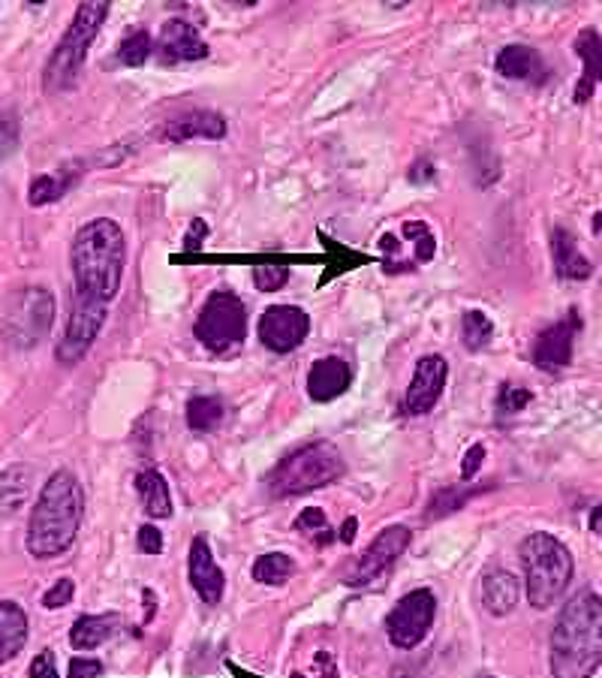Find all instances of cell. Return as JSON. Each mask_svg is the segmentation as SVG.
I'll list each match as a JSON object with an SVG mask.
<instances>
[{
  "label": "cell",
  "mask_w": 602,
  "mask_h": 678,
  "mask_svg": "<svg viewBox=\"0 0 602 678\" xmlns=\"http://www.w3.org/2000/svg\"><path fill=\"white\" fill-rule=\"evenodd\" d=\"M602 664V597L576 594L552 630V676L593 678Z\"/></svg>",
  "instance_id": "6da1fadb"
},
{
  "label": "cell",
  "mask_w": 602,
  "mask_h": 678,
  "mask_svg": "<svg viewBox=\"0 0 602 678\" xmlns=\"http://www.w3.org/2000/svg\"><path fill=\"white\" fill-rule=\"evenodd\" d=\"M124 260H127V242L115 220L96 218L84 223L70 248L76 296L112 302L120 290Z\"/></svg>",
  "instance_id": "7a4b0ae2"
},
{
  "label": "cell",
  "mask_w": 602,
  "mask_h": 678,
  "mask_svg": "<svg viewBox=\"0 0 602 678\" xmlns=\"http://www.w3.org/2000/svg\"><path fill=\"white\" fill-rule=\"evenodd\" d=\"M82 516L84 492L79 480L70 471L51 473L27 521V552L34 558H55L67 552L82 528Z\"/></svg>",
  "instance_id": "3957f363"
},
{
  "label": "cell",
  "mask_w": 602,
  "mask_h": 678,
  "mask_svg": "<svg viewBox=\"0 0 602 678\" xmlns=\"http://www.w3.org/2000/svg\"><path fill=\"white\" fill-rule=\"evenodd\" d=\"M108 19L106 0H91V3H79V10L72 15L67 34L60 37V43L51 51L46 70H43V85L48 94H60L70 91L79 82L84 61H88V49L100 34V27Z\"/></svg>",
  "instance_id": "277c9868"
},
{
  "label": "cell",
  "mask_w": 602,
  "mask_h": 678,
  "mask_svg": "<svg viewBox=\"0 0 602 678\" xmlns=\"http://www.w3.org/2000/svg\"><path fill=\"white\" fill-rule=\"evenodd\" d=\"M521 567L528 582V600L533 609H548L564 597L572 582V555L552 533H530L521 543Z\"/></svg>",
  "instance_id": "5b68a950"
},
{
  "label": "cell",
  "mask_w": 602,
  "mask_h": 678,
  "mask_svg": "<svg viewBox=\"0 0 602 678\" xmlns=\"http://www.w3.org/2000/svg\"><path fill=\"white\" fill-rule=\"evenodd\" d=\"M344 459L337 452L335 444H308L301 447L299 452H292L287 459L277 464L275 471L268 473V492L275 497H296L308 495V492H316L323 485L335 483L344 476Z\"/></svg>",
  "instance_id": "8992f818"
},
{
  "label": "cell",
  "mask_w": 602,
  "mask_h": 678,
  "mask_svg": "<svg viewBox=\"0 0 602 678\" xmlns=\"http://www.w3.org/2000/svg\"><path fill=\"white\" fill-rule=\"evenodd\" d=\"M3 338L15 347H34L46 338L55 323V296L46 287H22L7 299Z\"/></svg>",
  "instance_id": "52a82bcc"
},
{
  "label": "cell",
  "mask_w": 602,
  "mask_h": 678,
  "mask_svg": "<svg viewBox=\"0 0 602 678\" xmlns=\"http://www.w3.org/2000/svg\"><path fill=\"white\" fill-rule=\"evenodd\" d=\"M193 335L208 351H229V347L241 344L244 335H247V308H244V302L235 292H211L205 299L199 317H196Z\"/></svg>",
  "instance_id": "ba28073f"
},
{
  "label": "cell",
  "mask_w": 602,
  "mask_h": 678,
  "mask_svg": "<svg viewBox=\"0 0 602 678\" xmlns=\"http://www.w3.org/2000/svg\"><path fill=\"white\" fill-rule=\"evenodd\" d=\"M433 616H437V600H433V594L428 588H416V591L404 594L395 604V609L385 616L389 642L395 648H401V652L416 648L428 636Z\"/></svg>",
  "instance_id": "9c48e42d"
},
{
  "label": "cell",
  "mask_w": 602,
  "mask_h": 678,
  "mask_svg": "<svg viewBox=\"0 0 602 678\" xmlns=\"http://www.w3.org/2000/svg\"><path fill=\"white\" fill-rule=\"evenodd\" d=\"M106 314H108L106 302L76 296L70 323H67L63 341H60L58 351H55V359H58L60 365L82 363L84 356H88V351H91V344L96 341V335H100L103 323H106Z\"/></svg>",
  "instance_id": "30bf717a"
},
{
  "label": "cell",
  "mask_w": 602,
  "mask_h": 678,
  "mask_svg": "<svg viewBox=\"0 0 602 678\" xmlns=\"http://www.w3.org/2000/svg\"><path fill=\"white\" fill-rule=\"evenodd\" d=\"M407 545H409L407 525H389V528L377 533V540L361 552V558L356 561V567L347 573V585L361 588V585L377 582L385 570L395 564L397 558L407 552Z\"/></svg>",
  "instance_id": "8fae6325"
},
{
  "label": "cell",
  "mask_w": 602,
  "mask_h": 678,
  "mask_svg": "<svg viewBox=\"0 0 602 678\" xmlns=\"http://www.w3.org/2000/svg\"><path fill=\"white\" fill-rule=\"evenodd\" d=\"M311 332V317L296 304H275L259 317V341L271 353H292Z\"/></svg>",
  "instance_id": "7c38bea8"
},
{
  "label": "cell",
  "mask_w": 602,
  "mask_h": 678,
  "mask_svg": "<svg viewBox=\"0 0 602 678\" xmlns=\"http://www.w3.org/2000/svg\"><path fill=\"white\" fill-rule=\"evenodd\" d=\"M445 380H449V365L443 356H421L416 363V375L409 380L407 401H404L407 413H413V416L431 413L433 404L443 395Z\"/></svg>",
  "instance_id": "4fadbf2b"
},
{
  "label": "cell",
  "mask_w": 602,
  "mask_h": 678,
  "mask_svg": "<svg viewBox=\"0 0 602 678\" xmlns=\"http://www.w3.org/2000/svg\"><path fill=\"white\" fill-rule=\"evenodd\" d=\"M581 329V320L576 317V311L554 323L542 332L536 344H533V365L548 371V375H557L564 371L569 359H572V341H576V332Z\"/></svg>",
  "instance_id": "5bb4252c"
},
{
  "label": "cell",
  "mask_w": 602,
  "mask_h": 678,
  "mask_svg": "<svg viewBox=\"0 0 602 678\" xmlns=\"http://www.w3.org/2000/svg\"><path fill=\"white\" fill-rule=\"evenodd\" d=\"M187 570H190V585L196 588L205 606H217L223 600L227 576H223V570L217 567L211 545H208L205 537H196L190 543V567Z\"/></svg>",
  "instance_id": "9a60e30c"
},
{
  "label": "cell",
  "mask_w": 602,
  "mask_h": 678,
  "mask_svg": "<svg viewBox=\"0 0 602 678\" xmlns=\"http://www.w3.org/2000/svg\"><path fill=\"white\" fill-rule=\"evenodd\" d=\"M157 51H160V58L169 64L202 61V58H208V43L199 37V31H196L190 22L169 19L163 31H160V39H157Z\"/></svg>",
  "instance_id": "2e32d148"
},
{
  "label": "cell",
  "mask_w": 602,
  "mask_h": 678,
  "mask_svg": "<svg viewBox=\"0 0 602 678\" xmlns=\"http://www.w3.org/2000/svg\"><path fill=\"white\" fill-rule=\"evenodd\" d=\"M349 383H352V368L337 356L313 363L311 375H308V392L313 401H335L337 395L347 392Z\"/></svg>",
  "instance_id": "e0dca14e"
},
{
  "label": "cell",
  "mask_w": 602,
  "mask_h": 678,
  "mask_svg": "<svg viewBox=\"0 0 602 678\" xmlns=\"http://www.w3.org/2000/svg\"><path fill=\"white\" fill-rule=\"evenodd\" d=\"M169 142H187V139H223L227 136V122L223 115L205 110L184 112L178 118H172L166 124V134H163Z\"/></svg>",
  "instance_id": "ac0fdd59"
},
{
  "label": "cell",
  "mask_w": 602,
  "mask_h": 678,
  "mask_svg": "<svg viewBox=\"0 0 602 678\" xmlns=\"http://www.w3.org/2000/svg\"><path fill=\"white\" fill-rule=\"evenodd\" d=\"M576 51L584 64V73L576 85V103H588L602 82V37L593 27H584L576 39Z\"/></svg>",
  "instance_id": "d6986e66"
},
{
  "label": "cell",
  "mask_w": 602,
  "mask_h": 678,
  "mask_svg": "<svg viewBox=\"0 0 602 678\" xmlns=\"http://www.w3.org/2000/svg\"><path fill=\"white\" fill-rule=\"evenodd\" d=\"M494 67L503 79H518V82H542L545 79V64H542L540 51L521 46V43L500 49Z\"/></svg>",
  "instance_id": "ffe728a7"
},
{
  "label": "cell",
  "mask_w": 602,
  "mask_h": 678,
  "mask_svg": "<svg viewBox=\"0 0 602 678\" xmlns=\"http://www.w3.org/2000/svg\"><path fill=\"white\" fill-rule=\"evenodd\" d=\"M521 600V585L509 570H491L482 579V606L491 616H509Z\"/></svg>",
  "instance_id": "44dd1931"
},
{
  "label": "cell",
  "mask_w": 602,
  "mask_h": 678,
  "mask_svg": "<svg viewBox=\"0 0 602 678\" xmlns=\"http://www.w3.org/2000/svg\"><path fill=\"white\" fill-rule=\"evenodd\" d=\"M552 254H554V266H557V275L569 280H588L593 275V266L590 260L581 251H578L576 235L569 230H554L552 235Z\"/></svg>",
  "instance_id": "7402d4cb"
},
{
  "label": "cell",
  "mask_w": 602,
  "mask_h": 678,
  "mask_svg": "<svg viewBox=\"0 0 602 678\" xmlns=\"http://www.w3.org/2000/svg\"><path fill=\"white\" fill-rule=\"evenodd\" d=\"M34 492V471L27 464H12L0 473V519H10L27 504Z\"/></svg>",
  "instance_id": "603a6c76"
},
{
  "label": "cell",
  "mask_w": 602,
  "mask_h": 678,
  "mask_svg": "<svg viewBox=\"0 0 602 678\" xmlns=\"http://www.w3.org/2000/svg\"><path fill=\"white\" fill-rule=\"evenodd\" d=\"M27 642V616L19 604H0V666L10 664Z\"/></svg>",
  "instance_id": "cb8c5ba5"
},
{
  "label": "cell",
  "mask_w": 602,
  "mask_h": 678,
  "mask_svg": "<svg viewBox=\"0 0 602 678\" xmlns=\"http://www.w3.org/2000/svg\"><path fill=\"white\" fill-rule=\"evenodd\" d=\"M120 618L112 616H84L79 618L70 630V642L76 652H94L103 642L112 640V633L118 630Z\"/></svg>",
  "instance_id": "d4e9b609"
},
{
  "label": "cell",
  "mask_w": 602,
  "mask_h": 678,
  "mask_svg": "<svg viewBox=\"0 0 602 678\" xmlns=\"http://www.w3.org/2000/svg\"><path fill=\"white\" fill-rule=\"evenodd\" d=\"M136 492L148 516L154 519H169L172 516V497H169L166 476L160 471H142L136 476Z\"/></svg>",
  "instance_id": "484cf974"
},
{
  "label": "cell",
  "mask_w": 602,
  "mask_h": 678,
  "mask_svg": "<svg viewBox=\"0 0 602 678\" xmlns=\"http://www.w3.org/2000/svg\"><path fill=\"white\" fill-rule=\"evenodd\" d=\"M76 179H79V172H72L70 166H63V170H55V172H46V175L34 179V182H31V191H27V199H31V206H48V203L60 199V196L67 194L72 184H76Z\"/></svg>",
  "instance_id": "4316f807"
},
{
  "label": "cell",
  "mask_w": 602,
  "mask_h": 678,
  "mask_svg": "<svg viewBox=\"0 0 602 678\" xmlns=\"http://www.w3.org/2000/svg\"><path fill=\"white\" fill-rule=\"evenodd\" d=\"M223 423V401L215 395H196L187 401V425L193 432H215Z\"/></svg>",
  "instance_id": "83f0119b"
},
{
  "label": "cell",
  "mask_w": 602,
  "mask_h": 678,
  "mask_svg": "<svg viewBox=\"0 0 602 678\" xmlns=\"http://www.w3.org/2000/svg\"><path fill=\"white\" fill-rule=\"evenodd\" d=\"M292 573H296V564L283 552H268V555L256 558L253 564V579L263 585H283Z\"/></svg>",
  "instance_id": "f1b7e54d"
},
{
  "label": "cell",
  "mask_w": 602,
  "mask_h": 678,
  "mask_svg": "<svg viewBox=\"0 0 602 678\" xmlns=\"http://www.w3.org/2000/svg\"><path fill=\"white\" fill-rule=\"evenodd\" d=\"M151 51H154L151 34H148V31H132V34L120 39L118 61L124 64V67H142V64L151 58Z\"/></svg>",
  "instance_id": "f546056e"
},
{
  "label": "cell",
  "mask_w": 602,
  "mask_h": 678,
  "mask_svg": "<svg viewBox=\"0 0 602 678\" xmlns=\"http://www.w3.org/2000/svg\"><path fill=\"white\" fill-rule=\"evenodd\" d=\"M494 335L491 317H485L482 311H467L464 314V326H461V338H464V347L467 351H482Z\"/></svg>",
  "instance_id": "4dcf8cb0"
},
{
  "label": "cell",
  "mask_w": 602,
  "mask_h": 678,
  "mask_svg": "<svg viewBox=\"0 0 602 678\" xmlns=\"http://www.w3.org/2000/svg\"><path fill=\"white\" fill-rule=\"evenodd\" d=\"M320 239H323L325 251L332 254V263H328V268H332V272L320 278V287H325V280H332V278H335V275H340V272H347V268H352V266H364V263H368V256H364V254H352V251H347V248H340V244L332 242V239H325L323 232H320Z\"/></svg>",
  "instance_id": "1f68e13d"
},
{
  "label": "cell",
  "mask_w": 602,
  "mask_h": 678,
  "mask_svg": "<svg viewBox=\"0 0 602 678\" xmlns=\"http://www.w3.org/2000/svg\"><path fill=\"white\" fill-rule=\"evenodd\" d=\"M482 489H488V483L482 485ZM482 489H445V492H437V497L431 501V507H428V519H440V516L455 513V509H461L464 501H470V497L476 495V492H482Z\"/></svg>",
  "instance_id": "d6a6232c"
},
{
  "label": "cell",
  "mask_w": 602,
  "mask_h": 678,
  "mask_svg": "<svg viewBox=\"0 0 602 678\" xmlns=\"http://www.w3.org/2000/svg\"><path fill=\"white\" fill-rule=\"evenodd\" d=\"M289 280V268L283 263H265V266L253 268V284L259 292L280 290Z\"/></svg>",
  "instance_id": "836d02e7"
},
{
  "label": "cell",
  "mask_w": 602,
  "mask_h": 678,
  "mask_svg": "<svg viewBox=\"0 0 602 678\" xmlns=\"http://www.w3.org/2000/svg\"><path fill=\"white\" fill-rule=\"evenodd\" d=\"M528 404H530V389L518 387V383H503L500 392H497V413H503V416L521 413Z\"/></svg>",
  "instance_id": "e575fe53"
},
{
  "label": "cell",
  "mask_w": 602,
  "mask_h": 678,
  "mask_svg": "<svg viewBox=\"0 0 602 678\" xmlns=\"http://www.w3.org/2000/svg\"><path fill=\"white\" fill-rule=\"evenodd\" d=\"M404 235L416 239V256H419L421 263H428V260L433 256L431 230H428L425 223H419V220H407V223H404Z\"/></svg>",
  "instance_id": "d590c367"
},
{
  "label": "cell",
  "mask_w": 602,
  "mask_h": 678,
  "mask_svg": "<svg viewBox=\"0 0 602 678\" xmlns=\"http://www.w3.org/2000/svg\"><path fill=\"white\" fill-rule=\"evenodd\" d=\"M72 594H76V582L58 579L51 588H48L46 597H43V606H46V609H60V606L70 604Z\"/></svg>",
  "instance_id": "8d00e7d4"
},
{
  "label": "cell",
  "mask_w": 602,
  "mask_h": 678,
  "mask_svg": "<svg viewBox=\"0 0 602 678\" xmlns=\"http://www.w3.org/2000/svg\"><path fill=\"white\" fill-rule=\"evenodd\" d=\"M136 543H139V552H144V555H160L163 552V533L157 531L154 525H142Z\"/></svg>",
  "instance_id": "74e56055"
},
{
  "label": "cell",
  "mask_w": 602,
  "mask_h": 678,
  "mask_svg": "<svg viewBox=\"0 0 602 678\" xmlns=\"http://www.w3.org/2000/svg\"><path fill=\"white\" fill-rule=\"evenodd\" d=\"M103 676V664L94 657H72L70 676L67 678H100Z\"/></svg>",
  "instance_id": "f35d334b"
},
{
  "label": "cell",
  "mask_w": 602,
  "mask_h": 678,
  "mask_svg": "<svg viewBox=\"0 0 602 678\" xmlns=\"http://www.w3.org/2000/svg\"><path fill=\"white\" fill-rule=\"evenodd\" d=\"M31 678H58V669H55V652L51 648H43L36 654L34 664H31Z\"/></svg>",
  "instance_id": "ab89813d"
},
{
  "label": "cell",
  "mask_w": 602,
  "mask_h": 678,
  "mask_svg": "<svg viewBox=\"0 0 602 678\" xmlns=\"http://www.w3.org/2000/svg\"><path fill=\"white\" fill-rule=\"evenodd\" d=\"M296 528L299 531H328V521H325L323 509H301V516L296 519Z\"/></svg>",
  "instance_id": "60d3db41"
},
{
  "label": "cell",
  "mask_w": 602,
  "mask_h": 678,
  "mask_svg": "<svg viewBox=\"0 0 602 678\" xmlns=\"http://www.w3.org/2000/svg\"><path fill=\"white\" fill-rule=\"evenodd\" d=\"M482 461H485V447H482V444H473V447L467 449V456H464V464H461V476H464V480H473V476L479 473Z\"/></svg>",
  "instance_id": "b9f144b4"
},
{
  "label": "cell",
  "mask_w": 602,
  "mask_h": 678,
  "mask_svg": "<svg viewBox=\"0 0 602 678\" xmlns=\"http://www.w3.org/2000/svg\"><path fill=\"white\" fill-rule=\"evenodd\" d=\"M208 223L205 220H193L190 223V230H187V235H184V251H199L205 244V239H208Z\"/></svg>",
  "instance_id": "7bdbcfd3"
},
{
  "label": "cell",
  "mask_w": 602,
  "mask_h": 678,
  "mask_svg": "<svg viewBox=\"0 0 602 678\" xmlns=\"http://www.w3.org/2000/svg\"><path fill=\"white\" fill-rule=\"evenodd\" d=\"M313 666L323 673V678H337V669H335V660H332V654L328 652H316V657H313Z\"/></svg>",
  "instance_id": "ee69618b"
},
{
  "label": "cell",
  "mask_w": 602,
  "mask_h": 678,
  "mask_svg": "<svg viewBox=\"0 0 602 678\" xmlns=\"http://www.w3.org/2000/svg\"><path fill=\"white\" fill-rule=\"evenodd\" d=\"M356 531H359V519H347L344 521V528H340V540H344V543H352V540H356Z\"/></svg>",
  "instance_id": "f6af8a7d"
},
{
  "label": "cell",
  "mask_w": 602,
  "mask_h": 678,
  "mask_svg": "<svg viewBox=\"0 0 602 678\" xmlns=\"http://www.w3.org/2000/svg\"><path fill=\"white\" fill-rule=\"evenodd\" d=\"M590 531L597 533V537H602V507H597L593 513H590Z\"/></svg>",
  "instance_id": "bcb514c9"
},
{
  "label": "cell",
  "mask_w": 602,
  "mask_h": 678,
  "mask_svg": "<svg viewBox=\"0 0 602 678\" xmlns=\"http://www.w3.org/2000/svg\"><path fill=\"white\" fill-rule=\"evenodd\" d=\"M229 673H232L235 678H263V676H253V673H244V669L235 664H229Z\"/></svg>",
  "instance_id": "7dc6e473"
},
{
  "label": "cell",
  "mask_w": 602,
  "mask_h": 678,
  "mask_svg": "<svg viewBox=\"0 0 602 678\" xmlns=\"http://www.w3.org/2000/svg\"><path fill=\"white\" fill-rule=\"evenodd\" d=\"M593 227H597V232H602V211L597 215V220H593Z\"/></svg>",
  "instance_id": "c3c4849f"
},
{
  "label": "cell",
  "mask_w": 602,
  "mask_h": 678,
  "mask_svg": "<svg viewBox=\"0 0 602 678\" xmlns=\"http://www.w3.org/2000/svg\"><path fill=\"white\" fill-rule=\"evenodd\" d=\"M292 678H301V676H299V673H296V676H292Z\"/></svg>",
  "instance_id": "681fc988"
}]
</instances>
